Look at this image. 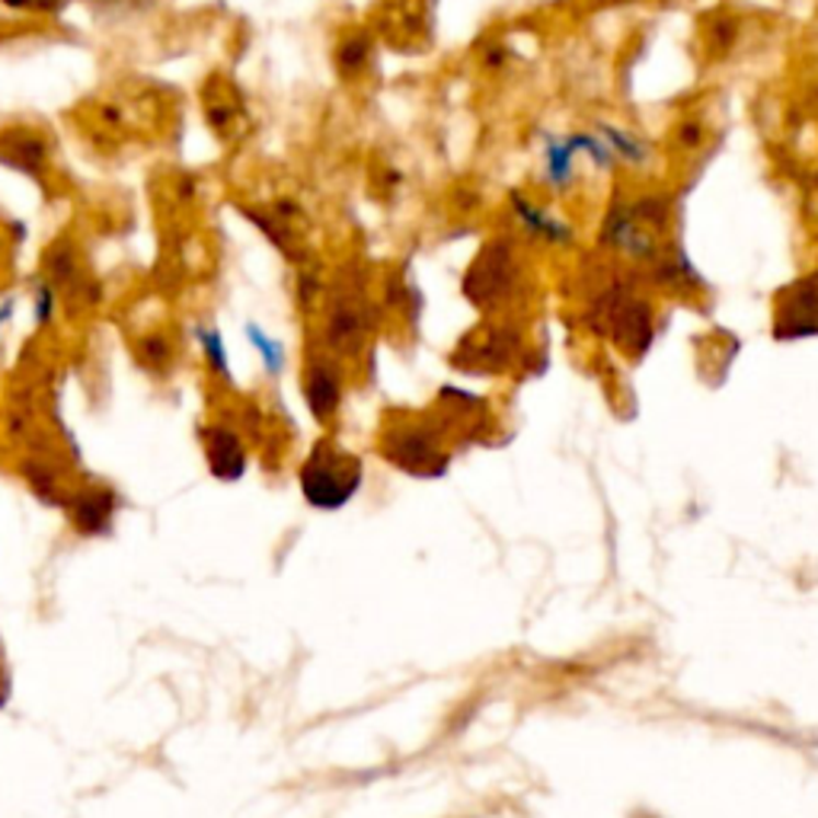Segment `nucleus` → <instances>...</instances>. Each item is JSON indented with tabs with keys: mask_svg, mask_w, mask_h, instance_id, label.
Wrapping results in <instances>:
<instances>
[{
	"mask_svg": "<svg viewBox=\"0 0 818 818\" xmlns=\"http://www.w3.org/2000/svg\"><path fill=\"white\" fill-rule=\"evenodd\" d=\"M368 61V38H345L339 48V65L342 71H359Z\"/></svg>",
	"mask_w": 818,
	"mask_h": 818,
	"instance_id": "4468645a",
	"label": "nucleus"
},
{
	"mask_svg": "<svg viewBox=\"0 0 818 818\" xmlns=\"http://www.w3.org/2000/svg\"><path fill=\"white\" fill-rule=\"evenodd\" d=\"M384 454L390 457V464L404 467L412 477H442L447 470V454L442 451L439 432L422 422L394 429L384 442Z\"/></svg>",
	"mask_w": 818,
	"mask_h": 818,
	"instance_id": "20e7f679",
	"label": "nucleus"
},
{
	"mask_svg": "<svg viewBox=\"0 0 818 818\" xmlns=\"http://www.w3.org/2000/svg\"><path fill=\"white\" fill-rule=\"evenodd\" d=\"M598 135H601V141L611 148V154H614L617 160H627L630 167H643V163H649V157H652L649 145H646L636 132H630V128L601 122V125H598Z\"/></svg>",
	"mask_w": 818,
	"mask_h": 818,
	"instance_id": "9d476101",
	"label": "nucleus"
},
{
	"mask_svg": "<svg viewBox=\"0 0 818 818\" xmlns=\"http://www.w3.org/2000/svg\"><path fill=\"white\" fill-rule=\"evenodd\" d=\"M365 484V467L362 461L333 445V442H317L310 457L300 467V492L314 509L336 512L355 499V492Z\"/></svg>",
	"mask_w": 818,
	"mask_h": 818,
	"instance_id": "f257e3e1",
	"label": "nucleus"
},
{
	"mask_svg": "<svg viewBox=\"0 0 818 818\" xmlns=\"http://www.w3.org/2000/svg\"><path fill=\"white\" fill-rule=\"evenodd\" d=\"M569 138V145L576 154H586L589 160H592V167L595 170H614V163H617V157L611 154V148L601 141V135L598 132H572V135H566Z\"/></svg>",
	"mask_w": 818,
	"mask_h": 818,
	"instance_id": "f8f14e48",
	"label": "nucleus"
},
{
	"mask_svg": "<svg viewBox=\"0 0 818 818\" xmlns=\"http://www.w3.org/2000/svg\"><path fill=\"white\" fill-rule=\"evenodd\" d=\"M818 336V269L796 275L774 295L771 339L774 342H803Z\"/></svg>",
	"mask_w": 818,
	"mask_h": 818,
	"instance_id": "7ed1b4c3",
	"label": "nucleus"
},
{
	"mask_svg": "<svg viewBox=\"0 0 818 818\" xmlns=\"http://www.w3.org/2000/svg\"><path fill=\"white\" fill-rule=\"evenodd\" d=\"M208 461H212V470H215V477H221V480H237V477H243V470H247V454H243V447L237 442V435H230V432H224V429H215V432H208Z\"/></svg>",
	"mask_w": 818,
	"mask_h": 818,
	"instance_id": "1a4fd4ad",
	"label": "nucleus"
},
{
	"mask_svg": "<svg viewBox=\"0 0 818 818\" xmlns=\"http://www.w3.org/2000/svg\"><path fill=\"white\" fill-rule=\"evenodd\" d=\"M515 285H519V262L509 237L489 240L464 275V295L480 310L499 307L502 300L512 298Z\"/></svg>",
	"mask_w": 818,
	"mask_h": 818,
	"instance_id": "f03ea898",
	"label": "nucleus"
},
{
	"mask_svg": "<svg viewBox=\"0 0 818 818\" xmlns=\"http://www.w3.org/2000/svg\"><path fill=\"white\" fill-rule=\"evenodd\" d=\"M509 205H512L515 221H519L534 240H544L547 247H572L576 230H572V224H566L559 215L541 208L537 202L524 198L521 192H512V195H509Z\"/></svg>",
	"mask_w": 818,
	"mask_h": 818,
	"instance_id": "39448f33",
	"label": "nucleus"
},
{
	"mask_svg": "<svg viewBox=\"0 0 818 818\" xmlns=\"http://www.w3.org/2000/svg\"><path fill=\"white\" fill-rule=\"evenodd\" d=\"M576 183V150L569 138L563 135H547L544 138V186L554 192H569Z\"/></svg>",
	"mask_w": 818,
	"mask_h": 818,
	"instance_id": "6e6552de",
	"label": "nucleus"
},
{
	"mask_svg": "<svg viewBox=\"0 0 818 818\" xmlns=\"http://www.w3.org/2000/svg\"><path fill=\"white\" fill-rule=\"evenodd\" d=\"M10 10H36V13H48V10H58L61 0H3Z\"/></svg>",
	"mask_w": 818,
	"mask_h": 818,
	"instance_id": "dca6fc26",
	"label": "nucleus"
},
{
	"mask_svg": "<svg viewBox=\"0 0 818 818\" xmlns=\"http://www.w3.org/2000/svg\"><path fill=\"white\" fill-rule=\"evenodd\" d=\"M304 404L314 419L327 422L342 407V377L330 362H314L304 374Z\"/></svg>",
	"mask_w": 818,
	"mask_h": 818,
	"instance_id": "423d86ee",
	"label": "nucleus"
},
{
	"mask_svg": "<svg viewBox=\"0 0 818 818\" xmlns=\"http://www.w3.org/2000/svg\"><path fill=\"white\" fill-rule=\"evenodd\" d=\"M243 333L253 342V349L260 352L265 372L272 374V377H279V374L285 372V345H282L279 339H272V336L265 333L262 327H257V323H247Z\"/></svg>",
	"mask_w": 818,
	"mask_h": 818,
	"instance_id": "9b49d317",
	"label": "nucleus"
},
{
	"mask_svg": "<svg viewBox=\"0 0 818 818\" xmlns=\"http://www.w3.org/2000/svg\"><path fill=\"white\" fill-rule=\"evenodd\" d=\"M10 314H13V298H7L3 304H0V327L10 320Z\"/></svg>",
	"mask_w": 818,
	"mask_h": 818,
	"instance_id": "a211bd4d",
	"label": "nucleus"
},
{
	"mask_svg": "<svg viewBox=\"0 0 818 818\" xmlns=\"http://www.w3.org/2000/svg\"><path fill=\"white\" fill-rule=\"evenodd\" d=\"M52 310H55V292L48 285H42L36 295V320L38 323H48L52 320Z\"/></svg>",
	"mask_w": 818,
	"mask_h": 818,
	"instance_id": "2eb2a0df",
	"label": "nucleus"
},
{
	"mask_svg": "<svg viewBox=\"0 0 818 818\" xmlns=\"http://www.w3.org/2000/svg\"><path fill=\"white\" fill-rule=\"evenodd\" d=\"M368 314L359 310L355 304H339L333 314H330V327H327V339H330V349L342 352V355H355L368 336Z\"/></svg>",
	"mask_w": 818,
	"mask_h": 818,
	"instance_id": "0eeeda50",
	"label": "nucleus"
},
{
	"mask_svg": "<svg viewBox=\"0 0 818 818\" xmlns=\"http://www.w3.org/2000/svg\"><path fill=\"white\" fill-rule=\"evenodd\" d=\"M198 342H202V352H205V359L215 368V374L227 377V352H224L221 333L212 330V327H198Z\"/></svg>",
	"mask_w": 818,
	"mask_h": 818,
	"instance_id": "ddd939ff",
	"label": "nucleus"
},
{
	"mask_svg": "<svg viewBox=\"0 0 818 818\" xmlns=\"http://www.w3.org/2000/svg\"><path fill=\"white\" fill-rule=\"evenodd\" d=\"M701 141H704L701 125H681V145H684V148H697Z\"/></svg>",
	"mask_w": 818,
	"mask_h": 818,
	"instance_id": "f3484780",
	"label": "nucleus"
}]
</instances>
